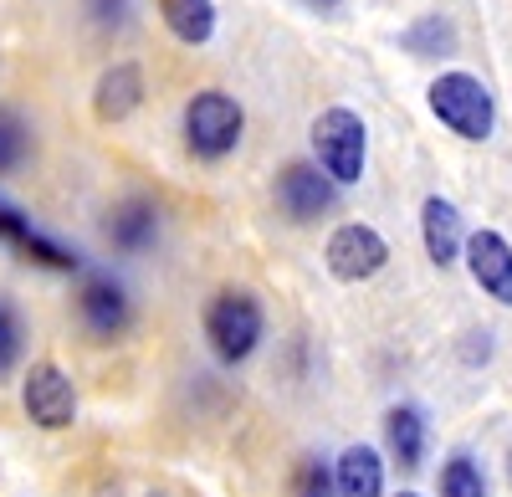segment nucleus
I'll use <instances>...</instances> for the list:
<instances>
[{
	"instance_id": "obj_1",
	"label": "nucleus",
	"mask_w": 512,
	"mask_h": 497,
	"mask_svg": "<svg viewBox=\"0 0 512 497\" xmlns=\"http://www.w3.org/2000/svg\"><path fill=\"white\" fill-rule=\"evenodd\" d=\"M267 339V308L246 287H221L216 298L205 303V344L221 364H246Z\"/></svg>"
},
{
	"instance_id": "obj_2",
	"label": "nucleus",
	"mask_w": 512,
	"mask_h": 497,
	"mask_svg": "<svg viewBox=\"0 0 512 497\" xmlns=\"http://www.w3.org/2000/svg\"><path fill=\"white\" fill-rule=\"evenodd\" d=\"M425 103L441 118V129H451L466 144H487L497 134V103H492V88L477 72H461V67L441 72L431 88H425Z\"/></svg>"
},
{
	"instance_id": "obj_3",
	"label": "nucleus",
	"mask_w": 512,
	"mask_h": 497,
	"mask_svg": "<svg viewBox=\"0 0 512 497\" xmlns=\"http://www.w3.org/2000/svg\"><path fill=\"white\" fill-rule=\"evenodd\" d=\"M313 164L338 185L349 190L364 180L369 170V123L354 113V108H323L313 118Z\"/></svg>"
},
{
	"instance_id": "obj_4",
	"label": "nucleus",
	"mask_w": 512,
	"mask_h": 497,
	"mask_svg": "<svg viewBox=\"0 0 512 497\" xmlns=\"http://www.w3.org/2000/svg\"><path fill=\"white\" fill-rule=\"evenodd\" d=\"M180 129H185V149H190L195 159L216 164V159L236 154V144H241V134H246V108H241L231 93H221V88H200V93L185 98Z\"/></svg>"
},
{
	"instance_id": "obj_5",
	"label": "nucleus",
	"mask_w": 512,
	"mask_h": 497,
	"mask_svg": "<svg viewBox=\"0 0 512 497\" xmlns=\"http://www.w3.org/2000/svg\"><path fill=\"white\" fill-rule=\"evenodd\" d=\"M272 195H277V211H282L292 226H313V221L333 216V211H338V200H344V190H338L313 159H292V164H282Z\"/></svg>"
},
{
	"instance_id": "obj_6",
	"label": "nucleus",
	"mask_w": 512,
	"mask_h": 497,
	"mask_svg": "<svg viewBox=\"0 0 512 497\" xmlns=\"http://www.w3.org/2000/svg\"><path fill=\"white\" fill-rule=\"evenodd\" d=\"M323 262L338 282H369L390 267V241H384L369 221H344L323 241Z\"/></svg>"
},
{
	"instance_id": "obj_7",
	"label": "nucleus",
	"mask_w": 512,
	"mask_h": 497,
	"mask_svg": "<svg viewBox=\"0 0 512 497\" xmlns=\"http://www.w3.org/2000/svg\"><path fill=\"white\" fill-rule=\"evenodd\" d=\"M21 405H26V416L31 426L41 431H67L77 421V385L62 364L52 359H36L26 375H21Z\"/></svg>"
},
{
	"instance_id": "obj_8",
	"label": "nucleus",
	"mask_w": 512,
	"mask_h": 497,
	"mask_svg": "<svg viewBox=\"0 0 512 497\" xmlns=\"http://www.w3.org/2000/svg\"><path fill=\"white\" fill-rule=\"evenodd\" d=\"M77 318L98 344H113L134 323V298H128V287L113 272H88L77 287Z\"/></svg>"
},
{
	"instance_id": "obj_9",
	"label": "nucleus",
	"mask_w": 512,
	"mask_h": 497,
	"mask_svg": "<svg viewBox=\"0 0 512 497\" xmlns=\"http://www.w3.org/2000/svg\"><path fill=\"white\" fill-rule=\"evenodd\" d=\"M461 262L472 272V282L497 303V308H512V241L497 231V226H477L466 231V246H461Z\"/></svg>"
},
{
	"instance_id": "obj_10",
	"label": "nucleus",
	"mask_w": 512,
	"mask_h": 497,
	"mask_svg": "<svg viewBox=\"0 0 512 497\" xmlns=\"http://www.w3.org/2000/svg\"><path fill=\"white\" fill-rule=\"evenodd\" d=\"M159 226H164V211H159V200L149 195H123L108 205V216H103V241L113 246L118 257H144L159 246Z\"/></svg>"
},
{
	"instance_id": "obj_11",
	"label": "nucleus",
	"mask_w": 512,
	"mask_h": 497,
	"mask_svg": "<svg viewBox=\"0 0 512 497\" xmlns=\"http://www.w3.org/2000/svg\"><path fill=\"white\" fill-rule=\"evenodd\" d=\"M384 451L400 472H420L425 467V451H431V421L415 400H400L384 410Z\"/></svg>"
},
{
	"instance_id": "obj_12",
	"label": "nucleus",
	"mask_w": 512,
	"mask_h": 497,
	"mask_svg": "<svg viewBox=\"0 0 512 497\" xmlns=\"http://www.w3.org/2000/svg\"><path fill=\"white\" fill-rule=\"evenodd\" d=\"M420 241H425V257H431L441 272L461 262L466 226H461V211H456L446 195H425L420 200Z\"/></svg>"
},
{
	"instance_id": "obj_13",
	"label": "nucleus",
	"mask_w": 512,
	"mask_h": 497,
	"mask_svg": "<svg viewBox=\"0 0 512 497\" xmlns=\"http://www.w3.org/2000/svg\"><path fill=\"white\" fill-rule=\"evenodd\" d=\"M144 103V67L139 62H113L93 82V113L103 123H123L128 113H139Z\"/></svg>"
},
{
	"instance_id": "obj_14",
	"label": "nucleus",
	"mask_w": 512,
	"mask_h": 497,
	"mask_svg": "<svg viewBox=\"0 0 512 497\" xmlns=\"http://www.w3.org/2000/svg\"><path fill=\"white\" fill-rule=\"evenodd\" d=\"M333 487H338V497H390V492H384V457H379V446L354 441V446L338 451Z\"/></svg>"
},
{
	"instance_id": "obj_15",
	"label": "nucleus",
	"mask_w": 512,
	"mask_h": 497,
	"mask_svg": "<svg viewBox=\"0 0 512 497\" xmlns=\"http://www.w3.org/2000/svg\"><path fill=\"white\" fill-rule=\"evenodd\" d=\"M159 21L185 47H205L216 36V0H159Z\"/></svg>"
},
{
	"instance_id": "obj_16",
	"label": "nucleus",
	"mask_w": 512,
	"mask_h": 497,
	"mask_svg": "<svg viewBox=\"0 0 512 497\" xmlns=\"http://www.w3.org/2000/svg\"><path fill=\"white\" fill-rule=\"evenodd\" d=\"M400 47L410 52V57H456V47H461V36H456V21L451 16H441V11H425L420 21H410L405 31H400Z\"/></svg>"
},
{
	"instance_id": "obj_17",
	"label": "nucleus",
	"mask_w": 512,
	"mask_h": 497,
	"mask_svg": "<svg viewBox=\"0 0 512 497\" xmlns=\"http://www.w3.org/2000/svg\"><path fill=\"white\" fill-rule=\"evenodd\" d=\"M36 154V134L21 108H0V175H21Z\"/></svg>"
},
{
	"instance_id": "obj_18",
	"label": "nucleus",
	"mask_w": 512,
	"mask_h": 497,
	"mask_svg": "<svg viewBox=\"0 0 512 497\" xmlns=\"http://www.w3.org/2000/svg\"><path fill=\"white\" fill-rule=\"evenodd\" d=\"M436 492H441V497H492V487H487V467L472 457V451H451V457L441 462Z\"/></svg>"
},
{
	"instance_id": "obj_19",
	"label": "nucleus",
	"mask_w": 512,
	"mask_h": 497,
	"mask_svg": "<svg viewBox=\"0 0 512 497\" xmlns=\"http://www.w3.org/2000/svg\"><path fill=\"white\" fill-rule=\"evenodd\" d=\"M16 252H21V257H31L36 267H52V272H77V267H82V257L72 252V246L52 241L47 231H36V226H26V231H21Z\"/></svg>"
},
{
	"instance_id": "obj_20",
	"label": "nucleus",
	"mask_w": 512,
	"mask_h": 497,
	"mask_svg": "<svg viewBox=\"0 0 512 497\" xmlns=\"http://www.w3.org/2000/svg\"><path fill=\"white\" fill-rule=\"evenodd\" d=\"M21 359H26V318L6 293H0V380H11Z\"/></svg>"
},
{
	"instance_id": "obj_21",
	"label": "nucleus",
	"mask_w": 512,
	"mask_h": 497,
	"mask_svg": "<svg viewBox=\"0 0 512 497\" xmlns=\"http://www.w3.org/2000/svg\"><path fill=\"white\" fill-rule=\"evenodd\" d=\"M292 497H338L333 487V467L323 457H303L292 472Z\"/></svg>"
},
{
	"instance_id": "obj_22",
	"label": "nucleus",
	"mask_w": 512,
	"mask_h": 497,
	"mask_svg": "<svg viewBox=\"0 0 512 497\" xmlns=\"http://www.w3.org/2000/svg\"><path fill=\"white\" fill-rule=\"evenodd\" d=\"M82 6H88V21L98 31H123L134 21V0H82Z\"/></svg>"
},
{
	"instance_id": "obj_23",
	"label": "nucleus",
	"mask_w": 512,
	"mask_h": 497,
	"mask_svg": "<svg viewBox=\"0 0 512 497\" xmlns=\"http://www.w3.org/2000/svg\"><path fill=\"white\" fill-rule=\"evenodd\" d=\"M461 359L472 364V369L492 359V334H487V328H472V334H466V344H461Z\"/></svg>"
},
{
	"instance_id": "obj_24",
	"label": "nucleus",
	"mask_w": 512,
	"mask_h": 497,
	"mask_svg": "<svg viewBox=\"0 0 512 497\" xmlns=\"http://www.w3.org/2000/svg\"><path fill=\"white\" fill-rule=\"evenodd\" d=\"M26 226H31V221H26V216L16 211V205H11V200H0V246H6V241L16 246Z\"/></svg>"
},
{
	"instance_id": "obj_25",
	"label": "nucleus",
	"mask_w": 512,
	"mask_h": 497,
	"mask_svg": "<svg viewBox=\"0 0 512 497\" xmlns=\"http://www.w3.org/2000/svg\"><path fill=\"white\" fill-rule=\"evenodd\" d=\"M308 6H318V11H338V0H308Z\"/></svg>"
},
{
	"instance_id": "obj_26",
	"label": "nucleus",
	"mask_w": 512,
	"mask_h": 497,
	"mask_svg": "<svg viewBox=\"0 0 512 497\" xmlns=\"http://www.w3.org/2000/svg\"><path fill=\"white\" fill-rule=\"evenodd\" d=\"M98 497H123V492H118V487H103V492H98Z\"/></svg>"
},
{
	"instance_id": "obj_27",
	"label": "nucleus",
	"mask_w": 512,
	"mask_h": 497,
	"mask_svg": "<svg viewBox=\"0 0 512 497\" xmlns=\"http://www.w3.org/2000/svg\"><path fill=\"white\" fill-rule=\"evenodd\" d=\"M395 497H425V492H415V487H405V492H395Z\"/></svg>"
},
{
	"instance_id": "obj_28",
	"label": "nucleus",
	"mask_w": 512,
	"mask_h": 497,
	"mask_svg": "<svg viewBox=\"0 0 512 497\" xmlns=\"http://www.w3.org/2000/svg\"><path fill=\"white\" fill-rule=\"evenodd\" d=\"M507 482H512V446H507Z\"/></svg>"
},
{
	"instance_id": "obj_29",
	"label": "nucleus",
	"mask_w": 512,
	"mask_h": 497,
	"mask_svg": "<svg viewBox=\"0 0 512 497\" xmlns=\"http://www.w3.org/2000/svg\"><path fill=\"white\" fill-rule=\"evenodd\" d=\"M149 497H169V492H149Z\"/></svg>"
}]
</instances>
